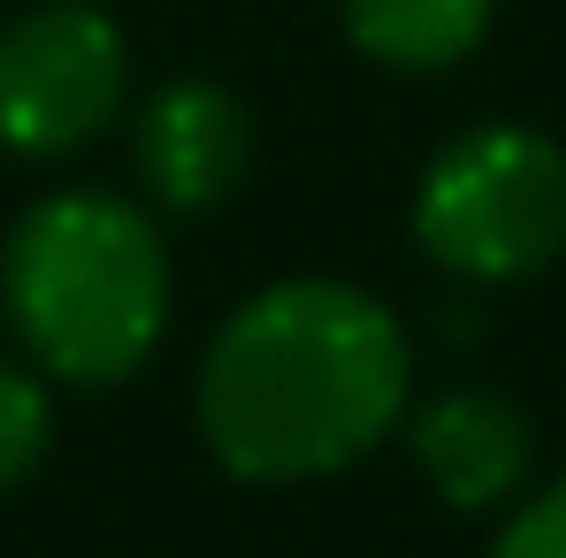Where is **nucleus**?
Segmentation results:
<instances>
[{"label":"nucleus","instance_id":"obj_7","mask_svg":"<svg viewBox=\"0 0 566 558\" xmlns=\"http://www.w3.org/2000/svg\"><path fill=\"white\" fill-rule=\"evenodd\" d=\"M497 0H345L353 46L382 70H452L490 31Z\"/></svg>","mask_w":566,"mask_h":558},{"label":"nucleus","instance_id":"obj_4","mask_svg":"<svg viewBox=\"0 0 566 558\" xmlns=\"http://www.w3.org/2000/svg\"><path fill=\"white\" fill-rule=\"evenodd\" d=\"M130 85V46L93 0H46L0 31V146L54 161L99 138Z\"/></svg>","mask_w":566,"mask_h":558},{"label":"nucleus","instance_id":"obj_1","mask_svg":"<svg viewBox=\"0 0 566 558\" xmlns=\"http://www.w3.org/2000/svg\"><path fill=\"white\" fill-rule=\"evenodd\" d=\"M413 352L398 314L329 276L245 298L199 368V436L238 482H314L398 429Z\"/></svg>","mask_w":566,"mask_h":558},{"label":"nucleus","instance_id":"obj_9","mask_svg":"<svg viewBox=\"0 0 566 558\" xmlns=\"http://www.w3.org/2000/svg\"><path fill=\"white\" fill-rule=\"evenodd\" d=\"M490 558H566V482H552L528 513H513Z\"/></svg>","mask_w":566,"mask_h":558},{"label":"nucleus","instance_id":"obj_3","mask_svg":"<svg viewBox=\"0 0 566 558\" xmlns=\"http://www.w3.org/2000/svg\"><path fill=\"white\" fill-rule=\"evenodd\" d=\"M413 238L437 269L521 283L566 253V146L528 123L460 130L413 191Z\"/></svg>","mask_w":566,"mask_h":558},{"label":"nucleus","instance_id":"obj_2","mask_svg":"<svg viewBox=\"0 0 566 558\" xmlns=\"http://www.w3.org/2000/svg\"><path fill=\"white\" fill-rule=\"evenodd\" d=\"M0 298L23 352L54 382L107 390L146 368L169 329V261L130 199L54 191L8 230Z\"/></svg>","mask_w":566,"mask_h":558},{"label":"nucleus","instance_id":"obj_8","mask_svg":"<svg viewBox=\"0 0 566 558\" xmlns=\"http://www.w3.org/2000/svg\"><path fill=\"white\" fill-rule=\"evenodd\" d=\"M46 436H54V406L46 390L23 368L0 360V489H15L31 466L46 460Z\"/></svg>","mask_w":566,"mask_h":558},{"label":"nucleus","instance_id":"obj_5","mask_svg":"<svg viewBox=\"0 0 566 558\" xmlns=\"http://www.w3.org/2000/svg\"><path fill=\"white\" fill-rule=\"evenodd\" d=\"M130 161H138V185L169 214H207L253 169V115L214 77H177L138 107Z\"/></svg>","mask_w":566,"mask_h":558},{"label":"nucleus","instance_id":"obj_6","mask_svg":"<svg viewBox=\"0 0 566 558\" xmlns=\"http://www.w3.org/2000/svg\"><path fill=\"white\" fill-rule=\"evenodd\" d=\"M413 444V466L421 482L452 505V513H490L505 505L521 482H528V460H536V429L513 398L497 390H444L413 413L406 429Z\"/></svg>","mask_w":566,"mask_h":558}]
</instances>
